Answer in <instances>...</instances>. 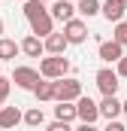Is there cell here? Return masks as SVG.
<instances>
[{
    "label": "cell",
    "instance_id": "cell-1",
    "mask_svg": "<svg viewBox=\"0 0 127 131\" xmlns=\"http://www.w3.org/2000/svg\"><path fill=\"white\" fill-rule=\"evenodd\" d=\"M24 18H27V25H30V34L36 37H49V34L55 31V15H52V9L42 3V0H24Z\"/></svg>",
    "mask_w": 127,
    "mask_h": 131
},
{
    "label": "cell",
    "instance_id": "cell-2",
    "mask_svg": "<svg viewBox=\"0 0 127 131\" xmlns=\"http://www.w3.org/2000/svg\"><path fill=\"white\" fill-rule=\"evenodd\" d=\"M39 73H42L45 79H61V76L70 73V61H67L64 55H52V52H49V58L39 61Z\"/></svg>",
    "mask_w": 127,
    "mask_h": 131
},
{
    "label": "cell",
    "instance_id": "cell-3",
    "mask_svg": "<svg viewBox=\"0 0 127 131\" xmlns=\"http://www.w3.org/2000/svg\"><path fill=\"white\" fill-rule=\"evenodd\" d=\"M39 79H42V73L36 70V67H27V64H18L12 70V82L18 85V89H24V92H33L36 85H39Z\"/></svg>",
    "mask_w": 127,
    "mask_h": 131
},
{
    "label": "cell",
    "instance_id": "cell-4",
    "mask_svg": "<svg viewBox=\"0 0 127 131\" xmlns=\"http://www.w3.org/2000/svg\"><path fill=\"white\" fill-rule=\"evenodd\" d=\"M121 76H118V70H112V67H100L94 73V82H97V89H100V95H118V82Z\"/></svg>",
    "mask_w": 127,
    "mask_h": 131
},
{
    "label": "cell",
    "instance_id": "cell-5",
    "mask_svg": "<svg viewBox=\"0 0 127 131\" xmlns=\"http://www.w3.org/2000/svg\"><path fill=\"white\" fill-rule=\"evenodd\" d=\"M76 110H79V119H82V125H94L97 119H100V104L94 98H85V95H79L76 98Z\"/></svg>",
    "mask_w": 127,
    "mask_h": 131
},
{
    "label": "cell",
    "instance_id": "cell-6",
    "mask_svg": "<svg viewBox=\"0 0 127 131\" xmlns=\"http://www.w3.org/2000/svg\"><path fill=\"white\" fill-rule=\"evenodd\" d=\"M82 95V82L76 76H61L58 79V92H55V101H76Z\"/></svg>",
    "mask_w": 127,
    "mask_h": 131
},
{
    "label": "cell",
    "instance_id": "cell-7",
    "mask_svg": "<svg viewBox=\"0 0 127 131\" xmlns=\"http://www.w3.org/2000/svg\"><path fill=\"white\" fill-rule=\"evenodd\" d=\"M97 55H100V61H106V64H118V61H121V55H124V46L112 37V40H103V43H100Z\"/></svg>",
    "mask_w": 127,
    "mask_h": 131
},
{
    "label": "cell",
    "instance_id": "cell-8",
    "mask_svg": "<svg viewBox=\"0 0 127 131\" xmlns=\"http://www.w3.org/2000/svg\"><path fill=\"white\" fill-rule=\"evenodd\" d=\"M64 34L70 37L73 46L85 43V40H88V25H85V18H70V21H64Z\"/></svg>",
    "mask_w": 127,
    "mask_h": 131
},
{
    "label": "cell",
    "instance_id": "cell-9",
    "mask_svg": "<svg viewBox=\"0 0 127 131\" xmlns=\"http://www.w3.org/2000/svg\"><path fill=\"white\" fill-rule=\"evenodd\" d=\"M100 15L106 18V21H121L127 15V0H103V9H100Z\"/></svg>",
    "mask_w": 127,
    "mask_h": 131
},
{
    "label": "cell",
    "instance_id": "cell-10",
    "mask_svg": "<svg viewBox=\"0 0 127 131\" xmlns=\"http://www.w3.org/2000/svg\"><path fill=\"white\" fill-rule=\"evenodd\" d=\"M124 113V101H118L115 95H103V101H100V116L103 119H118Z\"/></svg>",
    "mask_w": 127,
    "mask_h": 131
},
{
    "label": "cell",
    "instance_id": "cell-11",
    "mask_svg": "<svg viewBox=\"0 0 127 131\" xmlns=\"http://www.w3.org/2000/svg\"><path fill=\"white\" fill-rule=\"evenodd\" d=\"M76 3L73 0H52V15H55V21H70V18H76Z\"/></svg>",
    "mask_w": 127,
    "mask_h": 131
},
{
    "label": "cell",
    "instance_id": "cell-12",
    "mask_svg": "<svg viewBox=\"0 0 127 131\" xmlns=\"http://www.w3.org/2000/svg\"><path fill=\"white\" fill-rule=\"evenodd\" d=\"M21 52H24L27 58H39V55L45 52V40L36 37V34H27V37L21 40Z\"/></svg>",
    "mask_w": 127,
    "mask_h": 131
},
{
    "label": "cell",
    "instance_id": "cell-13",
    "mask_svg": "<svg viewBox=\"0 0 127 131\" xmlns=\"http://www.w3.org/2000/svg\"><path fill=\"white\" fill-rule=\"evenodd\" d=\"M67 46H73L67 34H58V31H52L49 37H45V52H52V55H64V52H67Z\"/></svg>",
    "mask_w": 127,
    "mask_h": 131
},
{
    "label": "cell",
    "instance_id": "cell-14",
    "mask_svg": "<svg viewBox=\"0 0 127 131\" xmlns=\"http://www.w3.org/2000/svg\"><path fill=\"white\" fill-rule=\"evenodd\" d=\"M24 122V113L18 107H0V128H15Z\"/></svg>",
    "mask_w": 127,
    "mask_h": 131
},
{
    "label": "cell",
    "instance_id": "cell-15",
    "mask_svg": "<svg viewBox=\"0 0 127 131\" xmlns=\"http://www.w3.org/2000/svg\"><path fill=\"white\" fill-rule=\"evenodd\" d=\"M55 119H64V122H76L79 119V110H76V101H58V107H55Z\"/></svg>",
    "mask_w": 127,
    "mask_h": 131
},
{
    "label": "cell",
    "instance_id": "cell-16",
    "mask_svg": "<svg viewBox=\"0 0 127 131\" xmlns=\"http://www.w3.org/2000/svg\"><path fill=\"white\" fill-rule=\"evenodd\" d=\"M55 92H58V79H39V85L33 89V95H36V101H55Z\"/></svg>",
    "mask_w": 127,
    "mask_h": 131
},
{
    "label": "cell",
    "instance_id": "cell-17",
    "mask_svg": "<svg viewBox=\"0 0 127 131\" xmlns=\"http://www.w3.org/2000/svg\"><path fill=\"white\" fill-rule=\"evenodd\" d=\"M18 52H21V43H15L9 37H0V61H15Z\"/></svg>",
    "mask_w": 127,
    "mask_h": 131
},
{
    "label": "cell",
    "instance_id": "cell-18",
    "mask_svg": "<svg viewBox=\"0 0 127 131\" xmlns=\"http://www.w3.org/2000/svg\"><path fill=\"white\" fill-rule=\"evenodd\" d=\"M76 9H79L82 18H94V15H100L103 3H100V0H76Z\"/></svg>",
    "mask_w": 127,
    "mask_h": 131
},
{
    "label": "cell",
    "instance_id": "cell-19",
    "mask_svg": "<svg viewBox=\"0 0 127 131\" xmlns=\"http://www.w3.org/2000/svg\"><path fill=\"white\" fill-rule=\"evenodd\" d=\"M24 125H30V128H39V125H45V116H42V110L39 107H33L24 113Z\"/></svg>",
    "mask_w": 127,
    "mask_h": 131
},
{
    "label": "cell",
    "instance_id": "cell-20",
    "mask_svg": "<svg viewBox=\"0 0 127 131\" xmlns=\"http://www.w3.org/2000/svg\"><path fill=\"white\" fill-rule=\"evenodd\" d=\"M112 37L121 43V46H127V21L121 18V21H115V31H112Z\"/></svg>",
    "mask_w": 127,
    "mask_h": 131
},
{
    "label": "cell",
    "instance_id": "cell-21",
    "mask_svg": "<svg viewBox=\"0 0 127 131\" xmlns=\"http://www.w3.org/2000/svg\"><path fill=\"white\" fill-rule=\"evenodd\" d=\"M9 89H12V76L6 79V76H0V101L9 98Z\"/></svg>",
    "mask_w": 127,
    "mask_h": 131
},
{
    "label": "cell",
    "instance_id": "cell-22",
    "mask_svg": "<svg viewBox=\"0 0 127 131\" xmlns=\"http://www.w3.org/2000/svg\"><path fill=\"white\" fill-rule=\"evenodd\" d=\"M49 131H70V122H64V119H55V122L49 125Z\"/></svg>",
    "mask_w": 127,
    "mask_h": 131
},
{
    "label": "cell",
    "instance_id": "cell-23",
    "mask_svg": "<svg viewBox=\"0 0 127 131\" xmlns=\"http://www.w3.org/2000/svg\"><path fill=\"white\" fill-rule=\"evenodd\" d=\"M115 70H118V76H121V79H127V55H121V61H118Z\"/></svg>",
    "mask_w": 127,
    "mask_h": 131
},
{
    "label": "cell",
    "instance_id": "cell-24",
    "mask_svg": "<svg viewBox=\"0 0 127 131\" xmlns=\"http://www.w3.org/2000/svg\"><path fill=\"white\" fill-rule=\"evenodd\" d=\"M109 131H124V122H118V119H109Z\"/></svg>",
    "mask_w": 127,
    "mask_h": 131
},
{
    "label": "cell",
    "instance_id": "cell-25",
    "mask_svg": "<svg viewBox=\"0 0 127 131\" xmlns=\"http://www.w3.org/2000/svg\"><path fill=\"white\" fill-rule=\"evenodd\" d=\"M0 37H3V18H0Z\"/></svg>",
    "mask_w": 127,
    "mask_h": 131
},
{
    "label": "cell",
    "instance_id": "cell-26",
    "mask_svg": "<svg viewBox=\"0 0 127 131\" xmlns=\"http://www.w3.org/2000/svg\"><path fill=\"white\" fill-rule=\"evenodd\" d=\"M124 116H127V101H124Z\"/></svg>",
    "mask_w": 127,
    "mask_h": 131
},
{
    "label": "cell",
    "instance_id": "cell-27",
    "mask_svg": "<svg viewBox=\"0 0 127 131\" xmlns=\"http://www.w3.org/2000/svg\"><path fill=\"white\" fill-rule=\"evenodd\" d=\"M42 3H52V0H42Z\"/></svg>",
    "mask_w": 127,
    "mask_h": 131
},
{
    "label": "cell",
    "instance_id": "cell-28",
    "mask_svg": "<svg viewBox=\"0 0 127 131\" xmlns=\"http://www.w3.org/2000/svg\"><path fill=\"white\" fill-rule=\"evenodd\" d=\"M0 107H3V101H0Z\"/></svg>",
    "mask_w": 127,
    "mask_h": 131
},
{
    "label": "cell",
    "instance_id": "cell-29",
    "mask_svg": "<svg viewBox=\"0 0 127 131\" xmlns=\"http://www.w3.org/2000/svg\"><path fill=\"white\" fill-rule=\"evenodd\" d=\"M21 3H24V0H21Z\"/></svg>",
    "mask_w": 127,
    "mask_h": 131
},
{
    "label": "cell",
    "instance_id": "cell-30",
    "mask_svg": "<svg viewBox=\"0 0 127 131\" xmlns=\"http://www.w3.org/2000/svg\"><path fill=\"white\" fill-rule=\"evenodd\" d=\"M73 3H76V0H73Z\"/></svg>",
    "mask_w": 127,
    "mask_h": 131
}]
</instances>
